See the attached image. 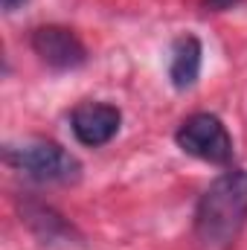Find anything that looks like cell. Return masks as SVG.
<instances>
[{
    "label": "cell",
    "mask_w": 247,
    "mask_h": 250,
    "mask_svg": "<svg viewBox=\"0 0 247 250\" xmlns=\"http://www.w3.org/2000/svg\"><path fill=\"white\" fill-rule=\"evenodd\" d=\"M247 224V172L218 175L195 207V239L204 250H227Z\"/></svg>",
    "instance_id": "cell-1"
},
{
    "label": "cell",
    "mask_w": 247,
    "mask_h": 250,
    "mask_svg": "<svg viewBox=\"0 0 247 250\" xmlns=\"http://www.w3.org/2000/svg\"><path fill=\"white\" fill-rule=\"evenodd\" d=\"M3 160L38 184H73L82 175V163L53 140H26L6 143Z\"/></svg>",
    "instance_id": "cell-2"
},
{
    "label": "cell",
    "mask_w": 247,
    "mask_h": 250,
    "mask_svg": "<svg viewBox=\"0 0 247 250\" xmlns=\"http://www.w3.org/2000/svg\"><path fill=\"white\" fill-rule=\"evenodd\" d=\"M175 143L189 157L212 163V166H227L233 160V137H230L227 125L215 114H192V117H186L181 128L175 131Z\"/></svg>",
    "instance_id": "cell-3"
},
{
    "label": "cell",
    "mask_w": 247,
    "mask_h": 250,
    "mask_svg": "<svg viewBox=\"0 0 247 250\" xmlns=\"http://www.w3.org/2000/svg\"><path fill=\"white\" fill-rule=\"evenodd\" d=\"M29 47L32 53L56 73H67V70H79L87 64V47L82 44V38L59 23H47L32 29L29 35Z\"/></svg>",
    "instance_id": "cell-4"
},
{
    "label": "cell",
    "mask_w": 247,
    "mask_h": 250,
    "mask_svg": "<svg viewBox=\"0 0 247 250\" xmlns=\"http://www.w3.org/2000/svg\"><path fill=\"white\" fill-rule=\"evenodd\" d=\"M123 125V111L111 102H82L70 114L73 137L87 146V148H102L108 146Z\"/></svg>",
    "instance_id": "cell-5"
},
{
    "label": "cell",
    "mask_w": 247,
    "mask_h": 250,
    "mask_svg": "<svg viewBox=\"0 0 247 250\" xmlns=\"http://www.w3.org/2000/svg\"><path fill=\"white\" fill-rule=\"evenodd\" d=\"M18 212L21 221L29 227V233L41 242V245H79L82 236L76 233V227L64 218L62 212H56L50 204L38 201V198H18Z\"/></svg>",
    "instance_id": "cell-6"
},
{
    "label": "cell",
    "mask_w": 247,
    "mask_h": 250,
    "mask_svg": "<svg viewBox=\"0 0 247 250\" xmlns=\"http://www.w3.org/2000/svg\"><path fill=\"white\" fill-rule=\"evenodd\" d=\"M201 64H204V47L198 35H181L175 38L169 50V82L175 90H192L201 79Z\"/></svg>",
    "instance_id": "cell-7"
},
{
    "label": "cell",
    "mask_w": 247,
    "mask_h": 250,
    "mask_svg": "<svg viewBox=\"0 0 247 250\" xmlns=\"http://www.w3.org/2000/svg\"><path fill=\"white\" fill-rule=\"evenodd\" d=\"M242 0H204V6L209 9V12H227V9H233V6H239Z\"/></svg>",
    "instance_id": "cell-8"
},
{
    "label": "cell",
    "mask_w": 247,
    "mask_h": 250,
    "mask_svg": "<svg viewBox=\"0 0 247 250\" xmlns=\"http://www.w3.org/2000/svg\"><path fill=\"white\" fill-rule=\"evenodd\" d=\"M0 6H3V12H18L21 6H26V0H0Z\"/></svg>",
    "instance_id": "cell-9"
}]
</instances>
